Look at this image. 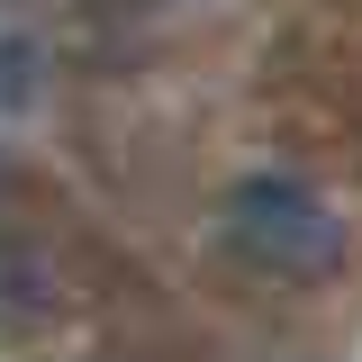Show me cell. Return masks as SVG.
<instances>
[{"label": "cell", "mask_w": 362, "mask_h": 362, "mask_svg": "<svg viewBox=\"0 0 362 362\" xmlns=\"http://www.w3.org/2000/svg\"><path fill=\"white\" fill-rule=\"evenodd\" d=\"M226 245L254 272H281V281H326L344 263V218L317 199L308 181L290 173H245L226 190Z\"/></svg>", "instance_id": "cell-1"}, {"label": "cell", "mask_w": 362, "mask_h": 362, "mask_svg": "<svg viewBox=\"0 0 362 362\" xmlns=\"http://www.w3.org/2000/svg\"><path fill=\"white\" fill-rule=\"evenodd\" d=\"M37 37H0V100H9V109H18V100H28V90H37Z\"/></svg>", "instance_id": "cell-2"}]
</instances>
